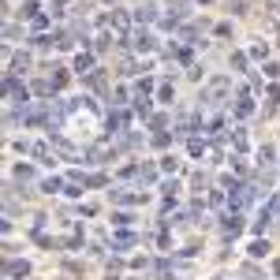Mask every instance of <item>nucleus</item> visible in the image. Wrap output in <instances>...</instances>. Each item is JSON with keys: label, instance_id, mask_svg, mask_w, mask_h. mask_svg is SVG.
<instances>
[{"label": "nucleus", "instance_id": "20e7f679", "mask_svg": "<svg viewBox=\"0 0 280 280\" xmlns=\"http://www.w3.org/2000/svg\"><path fill=\"white\" fill-rule=\"evenodd\" d=\"M127 41H131L138 53H150V49H153V34H150V30H134V34L127 37Z\"/></svg>", "mask_w": 280, "mask_h": 280}, {"label": "nucleus", "instance_id": "412c9836", "mask_svg": "<svg viewBox=\"0 0 280 280\" xmlns=\"http://www.w3.org/2000/svg\"><path fill=\"white\" fill-rule=\"evenodd\" d=\"M231 67H239V71H243V67H247V56H243V53H231Z\"/></svg>", "mask_w": 280, "mask_h": 280}, {"label": "nucleus", "instance_id": "7ed1b4c3", "mask_svg": "<svg viewBox=\"0 0 280 280\" xmlns=\"http://www.w3.org/2000/svg\"><path fill=\"white\" fill-rule=\"evenodd\" d=\"M109 26H112V30H116V34L123 37V41H127V37H131V23H127V15H123V12H112Z\"/></svg>", "mask_w": 280, "mask_h": 280}, {"label": "nucleus", "instance_id": "aec40b11", "mask_svg": "<svg viewBox=\"0 0 280 280\" xmlns=\"http://www.w3.org/2000/svg\"><path fill=\"white\" fill-rule=\"evenodd\" d=\"M138 105H134V109H138V116H150V98H134Z\"/></svg>", "mask_w": 280, "mask_h": 280}, {"label": "nucleus", "instance_id": "b1692460", "mask_svg": "<svg viewBox=\"0 0 280 280\" xmlns=\"http://www.w3.org/2000/svg\"><path fill=\"white\" fill-rule=\"evenodd\" d=\"M67 4H71V0H53V12H56V15H60V12H64V8H67Z\"/></svg>", "mask_w": 280, "mask_h": 280}, {"label": "nucleus", "instance_id": "5701e85b", "mask_svg": "<svg viewBox=\"0 0 280 280\" xmlns=\"http://www.w3.org/2000/svg\"><path fill=\"white\" fill-rule=\"evenodd\" d=\"M49 26V15H34V30H45Z\"/></svg>", "mask_w": 280, "mask_h": 280}, {"label": "nucleus", "instance_id": "9d476101", "mask_svg": "<svg viewBox=\"0 0 280 280\" xmlns=\"http://www.w3.org/2000/svg\"><path fill=\"white\" fill-rule=\"evenodd\" d=\"M243 231V220H239V213H228L224 217V236H239Z\"/></svg>", "mask_w": 280, "mask_h": 280}, {"label": "nucleus", "instance_id": "f8f14e48", "mask_svg": "<svg viewBox=\"0 0 280 280\" xmlns=\"http://www.w3.org/2000/svg\"><path fill=\"white\" fill-rule=\"evenodd\" d=\"M112 243H116V247H134V243H138V236H131V231H120V236H112Z\"/></svg>", "mask_w": 280, "mask_h": 280}, {"label": "nucleus", "instance_id": "6ab92c4d", "mask_svg": "<svg viewBox=\"0 0 280 280\" xmlns=\"http://www.w3.org/2000/svg\"><path fill=\"white\" fill-rule=\"evenodd\" d=\"M161 172H179V161L176 157H165V161H161Z\"/></svg>", "mask_w": 280, "mask_h": 280}, {"label": "nucleus", "instance_id": "f03ea898", "mask_svg": "<svg viewBox=\"0 0 280 280\" xmlns=\"http://www.w3.org/2000/svg\"><path fill=\"white\" fill-rule=\"evenodd\" d=\"M228 79H224V75H220V79H213V82H209L206 86V94H202V101H217V98H224V94H228Z\"/></svg>", "mask_w": 280, "mask_h": 280}, {"label": "nucleus", "instance_id": "f257e3e1", "mask_svg": "<svg viewBox=\"0 0 280 280\" xmlns=\"http://www.w3.org/2000/svg\"><path fill=\"white\" fill-rule=\"evenodd\" d=\"M4 98H8V105H15V109H26V101H30V90H26V86L15 79V75H8V79H4Z\"/></svg>", "mask_w": 280, "mask_h": 280}, {"label": "nucleus", "instance_id": "423d86ee", "mask_svg": "<svg viewBox=\"0 0 280 280\" xmlns=\"http://www.w3.org/2000/svg\"><path fill=\"white\" fill-rule=\"evenodd\" d=\"M254 112V101H250V90H239V101H236V116H250Z\"/></svg>", "mask_w": 280, "mask_h": 280}, {"label": "nucleus", "instance_id": "0eeeda50", "mask_svg": "<svg viewBox=\"0 0 280 280\" xmlns=\"http://www.w3.org/2000/svg\"><path fill=\"white\" fill-rule=\"evenodd\" d=\"M26 273H30V265H26V262H8L4 265V276L8 280H19V276H26Z\"/></svg>", "mask_w": 280, "mask_h": 280}, {"label": "nucleus", "instance_id": "ddd939ff", "mask_svg": "<svg viewBox=\"0 0 280 280\" xmlns=\"http://www.w3.org/2000/svg\"><path fill=\"white\" fill-rule=\"evenodd\" d=\"M269 254V243L265 239H254V243H250V258H265Z\"/></svg>", "mask_w": 280, "mask_h": 280}, {"label": "nucleus", "instance_id": "9b49d317", "mask_svg": "<svg viewBox=\"0 0 280 280\" xmlns=\"http://www.w3.org/2000/svg\"><path fill=\"white\" fill-rule=\"evenodd\" d=\"M231 142H236V150H239V153L250 146V138H247V131H243V127H236V131H231Z\"/></svg>", "mask_w": 280, "mask_h": 280}, {"label": "nucleus", "instance_id": "1a4fd4ad", "mask_svg": "<svg viewBox=\"0 0 280 280\" xmlns=\"http://www.w3.org/2000/svg\"><path fill=\"white\" fill-rule=\"evenodd\" d=\"M112 198L120 202V206H138V202H146V195H131V191H116Z\"/></svg>", "mask_w": 280, "mask_h": 280}, {"label": "nucleus", "instance_id": "393cba45", "mask_svg": "<svg viewBox=\"0 0 280 280\" xmlns=\"http://www.w3.org/2000/svg\"><path fill=\"white\" fill-rule=\"evenodd\" d=\"M269 4H273V12H280V0H269Z\"/></svg>", "mask_w": 280, "mask_h": 280}, {"label": "nucleus", "instance_id": "a211bd4d", "mask_svg": "<svg viewBox=\"0 0 280 280\" xmlns=\"http://www.w3.org/2000/svg\"><path fill=\"white\" fill-rule=\"evenodd\" d=\"M258 157H262V168L269 172V165H273V150H269V146H262V153H258Z\"/></svg>", "mask_w": 280, "mask_h": 280}, {"label": "nucleus", "instance_id": "f3484780", "mask_svg": "<svg viewBox=\"0 0 280 280\" xmlns=\"http://www.w3.org/2000/svg\"><path fill=\"white\" fill-rule=\"evenodd\" d=\"M60 187H64L60 179H41V191H45V195H53V191H60Z\"/></svg>", "mask_w": 280, "mask_h": 280}, {"label": "nucleus", "instance_id": "6e6552de", "mask_svg": "<svg viewBox=\"0 0 280 280\" xmlns=\"http://www.w3.org/2000/svg\"><path fill=\"white\" fill-rule=\"evenodd\" d=\"M75 71H79V75H94V56L90 53H79V56H75Z\"/></svg>", "mask_w": 280, "mask_h": 280}, {"label": "nucleus", "instance_id": "4be33fe9", "mask_svg": "<svg viewBox=\"0 0 280 280\" xmlns=\"http://www.w3.org/2000/svg\"><path fill=\"white\" fill-rule=\"evenodd\" d=\"M172 98H176V90H172L168 82H161V101H172Z\"/></svg>", "mask_w": 280, "mask_h": 280}, {"label": "nucleus", "instance_id": "2eb2a0df", "mask_svg": "<svg viewBox=\"0 0 280 280\" xmlns=\"http://www.w3.org/2000/svg\"><path fill=\"white\" fill-rule=\"evenodd\" d=\"M250 56H254V60H265V56H269V45H265V41H258L254 49H250Z\"/></svg>", "mask_w": 280, "mask_h": 280}, {"label": "nucleus", "instance_id": "39448f33", "mask_svg": "<svg viewBox=\"0 0 280 280\" xmlns=\"http://www.w3.org/2000/svg\"><path fill=\"white\" fill-rule=\"evenodd\" d=\"M109 131H112V134H123V131H127V112H123V109H116V112L109 116Z\"/></svg>", "mask_w": 280, "mask_h": 280}, {"label": "nucleus", "instance_id": "4468645a", "mask_svg": "<svg viewBox=\"0 0 280 280\" xmlns=\"http://www.w3.org/2000/svg\"><path fill=\"white\" fill-rule=\"evenodd\" d=\"M15 176H19V183H34V168H30V165H19Z\"/></svg>", "mask_w": 280, "mask_h": 280}, {"label": "nucleus", "instance_id": "dca6fc26", "mask_svg": "<svg viewBox=\"0 0 280 280\" xmlns=\"http://www.w3.org/2000/svg\"><path fill=\"white\" fill-rule=\"evenodd\" d=\"M202 153H206V142H202V138H191V157H202Z\"/></svg>", "mask_w": 280, "mask_h": 280}, {"label": "nucleus", "instance_id": "bb28decb", "mask_svg": "<svg viewBox=\"0 0 280 280\" xmlns=\"http://www.w3.org/2000/svg\"><path fill=\"white\" fill-rule=\"evenodd\" d=\"M202 4H206V0H202Z\"/></svg>", "mask_w": 280, "mask_h": 280}, {"label": "nucleus", "instance_id": "a878e982", "mask_svg": "<svg viewBox=\"0 0 280 280\" xmlns=\"http://www.w3.org/2000/svg\"><path fill=\"white\" fill-rule=\"evenodd\" d=\"M273 273H276V276H280V262H276V265H273Z\"/></svg>", "mask_w": 280, "mask_h": 280}]
</instances>
